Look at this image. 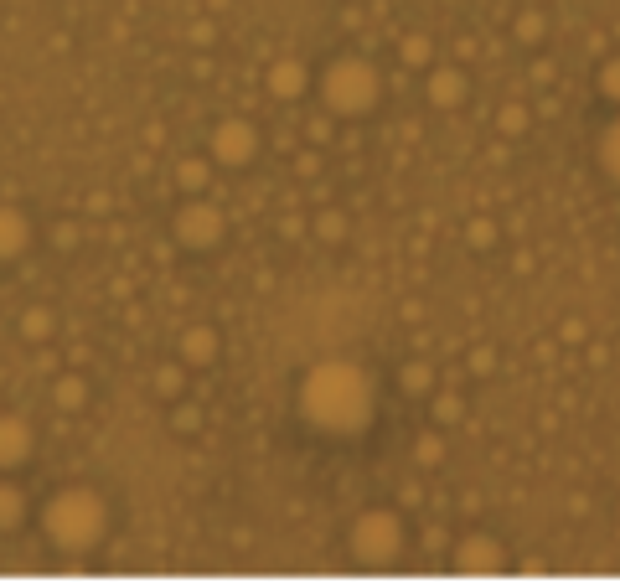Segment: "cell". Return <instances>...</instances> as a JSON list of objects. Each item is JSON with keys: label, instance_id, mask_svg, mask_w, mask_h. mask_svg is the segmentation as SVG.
I'll list each match as a JSON object with an SVG mask.
<instances>
[{"label": "cell", "instance_id": "6da1fadb", "mask_svg": "<svg viewBox=\"0 0 620 584\" xmlns=\"http://www.w3.org/2000/svg\"><path fill=\"white\" fill-rule=\"evenodd\" d=\"M378 404H383L378 373L357 357L310 362L295 388V414L321 440H362L378 424Z\"/></svg>", "mask_w": 620, "mask_h": 584}, {"label": "cell", "instance_id": "7a4b0ae2", "mask_svg": "<svg viewBox=\"0 0 620 584\" xmlns=\"http://www.w3.org/2000/svg\"><path fill=\"white\" fill-rule=\"evenodd\" d=\"M316 94H321V109L331 119H367L383 104V68L362 52H341L321 68Z\"/></svg>", "mask_w": 620, "mask_h": 584}, {"label": "cell", "instance_id": "3957f363", "mask_svg": "<svg viewBox=\"0 0 620 584\" xmlns=\"http://www.w3.org/2000/svg\"><path fill=\"white\" fill-rule=\"evenodd\" d=\"M42 522H47V538H52L57 548L88 553L93 543H104V533H109V507H104L99 491L68 486V491H57V497L47 502Z\"/></svg>", "mask_w": 620, "mask_h": 584}, {"label": "cell", "instance_id": "277c9868", "mask_svg": "<svg viewBox=\"0 0 620 584\" xmlns=\"http://www.w3.org/2000/svg\"><path fill=\"white\" fill-rule=\"evenodd\" d=\"M347 553L362 569H393L409 553V522L398 507H367L347 528Z\"/></svg>", "mask_w": 620, "mask_h": 584}, {"label": "cell", "instance_id": "5b68a950", "mask_svg": "<svg viewBox=\"0 0 620 584\" xmlns=\"http://www.w3.org/2000/svg\"><path fill=\"white\" fill-rule=\"evenodd\" d=\"M171 233H176L181 249L212 254L217 243H223V233H228V218H223V207H212L207 197H186L176 207V218H171Z\"/></svg>", "mask_w": 620, "mask_h": 584}, {"label": "cell", "instance_id": "8992f818", "mask_svg": "<svg viewBox=\"0 0 620 584\" xmlns=\"http://www.w3.org/2000/svg\"><path fill=\"white\" fill-rule=\"evenodd\" d=\"M450 564H455L460 574H476V579H486V574H502V569L512 564V553H507V543L496 538V533H481V528H471V533H460V538H455V548H450Z\"/></svg>", "mask_w": 620, "mask_h": 584}, {"label": "cell", "instance_id": "52a82bcc", "mask_svg": "<svg viewBox=\"0 0 620 584\" xmlns=\"http://www.w3.org/2000/svg\"><path fill=\"white\" fill-rule=\"evenodd\" d=\"M259 156V130L248 125V119H223V125H212V140H207V161L212 166H254Z\"/></svg>", "mask_w": 620, "mask_h": 584}, {"label": "cell", "instance_id": "ba28073f", "mask_svg": "<svg viewBox=\"0 0 620 584\" xmlns=\"http://www.w3.org/2000/svg\"><path fill=\"white\" fill-rule=\"evenodd\" d=\"M424 99H429V109H440V114L460 109L465 99H471V73H465L460 63H429L424 68Z\"/></svg>", "mask_w": 620, "mask_h": 584}, {"label": "cell", "instance_id": "9c48e42d", "mask_svg": "<svg viewBox=\"0 0 620 584\" xmlns=\"http://www.w3.org/2000/svg\"><path fill=\"white\" fill-rule=\"evenodd\" d=\"M264 88H269V99H279V104H300L310 94V68L300 63V57H274L269 73H264Z\"/></svg>", "mask_w": 620, "mask_h": 584}, {"label": "cell", "instance_id": "30bf717a", "mask_svg": "<svg viewBox=\"0 0 620 584\" xmlns=\"http://www.w3.org/2000/svg\"><path fill=\"white\" fill-rule=\"evenodd\" d=\"M31 460V424L16 414H0V471L26 466Z\"/></svg>", "mask_w": 620, "mask_h": 584}, {"label": "cell", "instance_id": "8fae6325", "mask_svg": "<svg viewBox=\"0 0 620 584\" xmlns=\"http://www.w3.org/2000/svg\"><path fill=\"white\" fill-rule=\"evenodd\" d=\"M595 166H600V176L610 181V187L620 192V109H615V119H605L600 135H595Z\"/></svg>", "mask_w": 620, "mask_h": 584}, {"label": "cell", "instance_id": "7c38bea8", "mask_svg": "<svg viewBox=\"0 0 620 584\" xmlns=\"http://www.w3.org/2000/svg\"><path fill=\"white\" fill-rule=\"evenodd\" d=\"M393 383H398L403 398H429L434 388H440V383H434V362H424V357H409V362H403L398 373H393Z\"/></svg>", "mask_w": 620, "mask_h": 584}, {"label": "cell", "instance_id": "4fadbf2b", "mask_svg": "<svg viewBox=\"0 0 620 584\" xmlns=\"http://www.w3.org/2000/svg\"><path fill=\"white\" fill-rule=\"evenodd\" d=\"M217 357V331L212 326H186L181 331V362L186 367H207Z\"/></svg>", "mask_w": 620, "mask_h": 584}, {"label": "cell", "instance_id": "5bb4252c", "mask_svg": "<svg viewBox=\"0 0 620 584\" xmlns=\"http://www.w3.org/2000/svg\"><path fill=\"white\" fill-rule=\"evenodd\" d=\"M26 243H31V223L21 218L16 207H0V259L26 254Z\"/></svg>", "mask_w": 620, "mask_h": 584}, {"label": "cell", "instance_id": "9a60e30c", "mask_svg": "<svg viewBox=\"0 0 620 584\" xmlns=\"http://www.w3.org/2000/svg\"><path fill=\"white\" fill-rule=\"evenodd\" d=\"M527 130H533V109H527V104H502V109H496V135H502V140H522Z\"/></svg>", "mask_w": 620, "mask_h": 584}, {"label": "cell", "instance_id": "2e32d148", "mask_svg": "<svg viewBox=\"0 0 620 584\" xmlns=\"http://www.w3.org/2000/svg\"><path fill=\"white\" fill-rule=\"evenodd\" d=\"M207 181H212V161H202V156H186V161L176 166V187H181L186 197H202Z\"/></svg>", "mask_w": 620, "mask_h": 584}, {"label": "cell", "instance_id": "e0dca14e", "mask_svg": "<svg viewBox=\"0 0 620 584\" xmlns=\"http://www.w3.org/2000/svg\"><path fill=\"white\" fill-rule=\"evenodd\" d=\"M595 99L610 104V109H620V52L605 57V63L595 68Z\"/></svg>", "mask_w": 620, "mask_h": 584}, {"label": "cell", "instance_id": "ac0fdd59", "mask_svg": "<svg viewBox=\"0 0 620 584\" xmlns=\"http://www.w3.org/2000/svg\"><path fill=\"white\" fill-rule=\"evenodd\" d=\"M512 37H517L522 47H538V42L548 37V16H543L538 6H527V11H517V21H512Z\"/></svg>", "mask_w": 620, "mask_h": 584}, {"label": "cell", "instance_id": "d6986e66", "mask_svg": "<svg viewBox=\"0 0 620 584\" xmlns=\"http://www.w3.org/2000/svg\"><path fill=\"white\" fill-rule=\"evenodd\" d=\"M398 57H403V68H419V73H424V68L434 63V42H429L424 32H409V37L398 42Z\"/></svg>", "mask_w": 620, "mask_h": 584}, {"label": "cell", "instance_id": "ffe728a7", "mask_svg": "<svg viewBox=\"0 0 620 584\" xmlns=\"http://www.w3.org/2000/svg\"><path fill=\"white\" fill-rule=\"evenodd\" d=\"M21 517H26V502H21V491L0 481V528H16Z\"/></svg>", "mask_w": 620, "mask_h": 584}, {"label": "cell", "instance_id": "44dd1931", "mask_svg": "<svg viewBox=\"0 0 620 584\" xmlns=\"http://www.w3.org/2000/svg\"><path fill=\"white\" fill-rule=\"evenodd\" d=\"M414 460H419V471H434L445 460V440L440 435H419L414 440Z\"/></svg>", "mask_w": 620, "mask_h": 584}, {"label": "cell", "instance_id": "7402d4cb", "mask_svg": "<svg viewBox=\"0 0 620 584\" xmlns=\"http://www.w3.org/2000/svg\"><path fill=\"white\" fill-rule=\"evenodd\" d=\"M429 398H434V424H460V414H465L460 393H440V388H434Z\"/></svg>", "mask_w": 620, "mask_h": 584}, {"label": "cell", "instance_id": "603a6c76", "mask_svg": "<svg viewBox=\"0 0 620 584\" xmlns=\"http://www.w3.org/2000/svg\"><path fill=\"white\" fill-rule=\"evenodd\" d=\"M316 233H321V243H341V238H347L352 228H347V218H341L336 207H326L321 218H316Z\"/></svg>", "mask_w": 620, "mask_h": 584}, {"label": "cell", "instance_id": "cb8c5ba5", "mask_svg": "<svg viewBox=\"0 0 620 584\" xmlns=\"http://www.w3.org/2000/svg\"><path fill=\"white\" fill-rule=\"evenodd\" d=\"M465 243H471L476 254L491 249V243H496V223L491 218H471V223H465Z\"/></svg>", "mask_w": 620, "mask_h": 584}, {"label": "cell", "instance_id": "d4e9b609", "mask_svg": "<svg viewBox=\"0 0 620 584\" xmlns=\"http://www.w3.org/2000/svg\"><path fill=\"white\" fill-rule=\"evenodd\" d=\"M83 393H88V388H83V378H73V373H68V378L57 383V404H62V409H78V404H83Z\"/></svg>", "mask_w": 620, "mask_h": 584}, {"label": "cell", "instance_id": "484cf974", "mask_svg": "<svg viewBox=\"0 0 620 584\" xmlns=\"http://www.w3.org/2000/svg\"><path fill=\"white\" fill-rule=\"evenodd\" d=\"M47 326H52V321H47V311H31V316H26V336H31V342H42Z\"/></svg>", "mask_w": 620, "mask_h": 584}, {"label": "cell", "instance_id": "4316f807", "mask_svg": "<svg viewBox=\"0 0 620 584\" xmlns=\"http://www.w3.org/2000/svg\"><path fill=\"white\" fill-rule=\"evenodd\" d=\"M305 135H310V140H331V114L310 119V125H305Z\"/></svg>", "mask_w": 620, "mask_h": 584}, {"label": "cell", "instance_id": "83f0119b", "mask_svg": "<svg viewBox=\"0 0 620 584\" xmlns=\"http://www.w3.org/2000/svg\"><path fill=\"white\" fill-rule=\"evenodd\" d=\"M295 166H300V176H316V171H321V156H316V150H305Z\"/></svg>", "mask_w": 620, "mask_h": 584}, {"label": "cell", "instance_id": "f1b7e54d", "mask_svg": "<svg viewBox=\"0 0 620 584\" xmlns=\"http://www.w3.org/2000/svg\"><path fill=\"white\" fill-rule=\"evenodd\" d=\"M176 429H181V435H186V429H197V409H181L176 414Z\"/></svg>", "mask_w": 620, "mask_h": 584}]
</instances>
